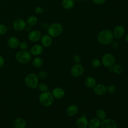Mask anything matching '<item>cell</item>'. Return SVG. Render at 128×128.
I'll use <instances>...</instances> for the list:
<instances>
[{
  "instance_id": "cell-5",
  "label": "cell",
  "mask_w": 128,
  "mask_h": 128,
  "mask_svg": "<svg viewBox=\"0 0 128 128\" xmlns=\"http://www.w3.org/2000/svg\"><path fill=\"white\" fill-rule=\"evenodd\" d=\"M16 60L22 64H26L32 60V54L27 50H20L18 52L15 56Z\"/></svg>"
},
{
  "instance_id": "cell-21",
  "label": "cell",
  "mask_w": 128,
  "mask_h": 128,
  "mask_svg": "<svg viewBox=\"0 0 128 128\" xmlns=\"http://www.w3.org/2000/svg\"><path fill=\"white\" fill-rule=\"evenodd\" d=\"M86 86L89 88H92L96 85V80L92 76L87 77L84 80Z\"/></svg>"
},
{
  "instance_id": "cell-30",
  "label": "cell",
  "mask_w": 128,
  "mask_h": 128,
  "mask_svg": "<svg viewBox=\"0 0 128 128\" xmlns=\"http://www.w3.org/2000/svg\"><path fill=\"white\" fill-rule=\"evenodd\" d=\"M100 64H101V62L98 58H94L92 61V65L94 68H99Z\"/></svg>"
},
{
  "instance_id": "cell-28",
  "label": "cell",
  "mask_w": 128,
  "mask_h": 128,
  "mask_svg": "<svg viewBox=\"0 0 128 128\" xmlns=\"http://www.w3.org/2000/svg\"><path fill=\"white\" fill-rule=\"evenodd\" d=\"M28 47V43L26 41H22L20 42L18 48L22 50H26Z\"/></svg>"
},
{
  "instance_id": "cell-39",
  "label": "cell",
  "mask_w": 128,
  "mask_h": 128,
  "mask_svg": "<svg viewBox=\"0 0 128 128\" xmlns=\"http://www.w3.org/2000/svg\"><path fill=\"white\" fill-rule=\"evenodd\" d=\"M74 0V2H77V1H78V0Z\"/></svg>"
},
{
  "instance_id": "cell-3",
  "label": "cell",
  "mask_w": 128,
  "mask_h": 128,
  "mask_svg": "<svg viewBox=\"0 0 128 128\" xmlns=\"http://www.w3.org/2000/svg\"><path fill=\"white\" fill-rule=\"evenodd\" d=\"M54 100V98L52 93L50 92L46 91L42 92L38 97V101L40 103L44 106H50Z\"/></svg>"
},
{
  "instance_id": "cell-33",
  "label": "cell",
  "mask_w": 128,
  "mask_h": 128,
  "mask_svg": "<svg viewBox=\"0 0 128 128\" xmlns=\"http://www.w3.org/2000/svg\"><path fill=\"white\" fill-rule=\"evenodd\" d=\"M72 60L76 64H80L81 60V58L78 55H74L72 58Z\"/></svg>"
},
{
  "instance_id": "cell-12",
  "label": "cell",
  "mask_w": 128,
  "mask_h": 128,
  "mask_svg": "<svg viewBox=\"0 0 128 128\" xmlns=\"http://www.w3.org/2000/svg\"><path fill=\"white\" fill-rule=\"evenodd\" d=\"M20 42V41L18 38L16 36H10L8 39L6 44L10 48L15 49L18 47Z\"/></svg>"
},
{
  "instance_id": "cell-7",
  "label": "cell",
  "mask_w": 128,
  "mask_h": 128,
  "mask_svg": "<svg viewBox=\"0 0 128 128\" xmlns=\"http://www.w3.org/2000/svg\"><path fill=\"white\" fill-rule=\"evenodd\" d=\"M26 21L22 18H18L15 20L12 23V28L17 32H21L24 30L26 27Z\"/></svg>"
},
{
  "instance_id": "cell-31",
  "label": "cell",
  "mask_w": 128,
  "mask_h": 128,
  "mask_svg": "<svg viewBox=\"0 0 128 128\" xmlns=\"http://www.w3.org/2000/svg\"><path fill=\"white\" fill-rule=\"evenodd\" d=\"M38 78L42 80H44L47 78L48 76V73L44 70H41L38 73Z\"/></svg>"
},
{
  "instance_id": "cell-1",
  "label": "cell",
  "mask_w": 128,
  "mask_h": 128,
  "mask_svg": "<svg viewBox=\"0 0 128 128\" xmlns=\"http://www.w3.org/2000/svg\"><path fill=\"white\" fill-rule=\"evenodd\" d=\"M114 35L112 32L109 29H104L100 31L97 36L98 42L104 46L108 45L114 40Z\"/></svg>"
},
{
  "instance_id": "cell-34",
  "label": "cell",
  "mask_w": 128,
  "mask_h": 128,
  "mask_svg": "<svg viewBox=\"0 0 128 128\" xmlns=\"http://www.w3.org/2000/svg\"><path fill=\"white\" fill-rule=\"evenodd\" d=\"M92 2L98 5H100L102 4H104L106 0H92Z\"/></svg>"
},
{
  "instance_id": "cell-4",
  "label": "cell",
  "mask_w": 128,
  "mask_h": 128,
  "mask_svg": "<svg viewBox=\"0 0 128 128\" xmlns=\"http://www.w3.org/2000/svg\"><path fill=\"white\" fill-rule=\"evenodd\" d=\"M62 26L58 22L52 23L47 28L48 34L52 38L58 37L62 34Z\"/></svg>"
},
{
  "instance_id": "cell-42",
  "label": "cell",
  "mask_w": 128,
  "mask_h": 128,
  "mask_svg": "<svg viewBox=\"0 0 128 128\" xmlns=\"http://www.w3.org/2000/svg\"></svg>"
},
{
  "instance_id": "cell-6",
  "label": "cell",
  "mask_w": 128,
  "mask_h": 128,
  "mask_svg": "<svg viewBox=\"0 0 128 128\" xmlns=\"http://www.w3.org/2000/svg\"><path fill=\"white\" fill-rule=\"evenodd\" d=\"M114 56L110 53H106L103 55L102 58V64L106 68H110L115 64Z\"/></svg>"
},
{
  "instance_id": "cell-35",
  "label": "cell",
  "mask_w": 128,
  "mask_h": 128,
  "mask_svg": "<svg viewBox=\"0 0 128 128\" xmlns=\"http://www.w3.org/2000/svg\"><path fill=\"white\" fill-rule=\"evenodd\" d=\"M110 44H111V46H112V48H114V49H117V48H118V46H119V44H118V42H116V41H114V40H113V41L110 43Z\"/></svg>"
},
{
  "instance_id": "cell-8",
  "label": "cell",
  "mask_w": 128,
  "mask_h": 128,
  "mask_svg": "<svg viewBox=\"0 0 128 128\" xmlns=\"http://www.w3.org/2000/svg\"><path fill=\"white\" fill-rule=\"evenodd\" d=\"M84 72L83 66L80 64H76L70 70V74L74 77H80L82 76Z\"/></svg>"
},
{
  "instance_id": "cell-27",
  "label": "cell",
  "mask_w": 128,
  "mask_h": 128,
  "mask_svg": "<svg viewBox=\"0 0 128 128\" xmlns=\"http://www.w3.org/2000/svg\"><path fill=\"white\" fill-rule=\"evenodd\" d=\"M37 88H38V90L41 92H42L48 91V84L44 82H41L40 84H38Z\"/></svg>"
},
{
  "instance_id": "cell-16",
  "label": "cell",
  "mask_w": 128,
  "mask_h": 128,
  "mask_svg": "<svg viewBox=\"0 0 128 128\" xmlns=\"http://www.w3.org/2000/svg\"><path fill=\"white\" fill-rule=\"evenodd\" d=\"M40 42L42 45L46 48L50 46L52 42V38L48 34H44L40 38Z\"/></svg>"
},
{
  "instance_id": "cell-38",
  "label": "cell",
  "mask_w": 128,
  "mask_h": 128,
  "mask_svg": "<svg viewBox=\"0 0 128 128\" xmlns=\"http://www.w3.org/2000/svg\"><path fill=\"white\" fill-rule=\"evenodd\" d=\"M125 40H126V42L128 43V34L126 35V36L125 37Z\"/></svg>"
},
{
  "instance_id": "cell-9",
  "label": "cell",
  "mask_w": 128,
  "mask_h": 128,
  "mask_svg": "<svg viewBox=\"0 0 128 128\" xmlns=\"http://www.w3.org/2000/svg\"><path fill=\"white\" fill-rule=\"evenodd\" d=\"M117 123L113 119L106 118L101 122V128H117Z\"/></svg>"
},
{
  "instance_id": "cell-11",
  "label": "cell",
  "mask_w": 128,
  "mask_h": 128,
  "mask_svg": "<svg viewBox=\"0 0 128 128\" xmlns=\"http://www.w3.org/2000/svg\"><path fill=\"white\" fill-rule=\"evenodd\" d=\"M112 34L114 38L117 39L121 38L125 34L124 28L122 25H118L114 28Z\"/></svg>"
},
{
  "instance_id": "cell-40",
  "label": "cell",
  "mask_w": 128,
  "mask_h": 128,
  "mask_svg": "<svg viewBox=\"0 0 128 128\" xmlns=\"http://www.w3.org/2000/svg\"><path fill=\"white\" fill-rule=\"evenodd\" d=\"M83 0V1H86V0Z\"/></svg>"
},
{
  "instance_id": "cell-36",
  "label": "cell",
  "mask_w": 128,
  "mask_h": 128,
  "mask_svg": "<svg viewBox=\"0 0 128 128\" xmlns=\"http://www.w3.org/2000/svg\"><path fill=\"white\" fill-rule=\"evenodd\" d=\"M43 8L40 6H38L36 7L34 10V12L36 14H42L43 12Z\"/></svg>"
},
{
  "instance_id": "cell-25",
  "label": "cell",
  "mask_w": 128,
  "mask_h": 128,
  "mask_svg": "<svg viewBox=\"0 0 128 128\" xmlns=\"http://www.w3.org/2000/svg\"><path fill=\"white\" fill-rule=\"evenodd\" d=\"M96 115L98 118L100 120H102L106 118V112L102 108H100L96 110Z\"/></svg>"
},
{
  "instance_id": "cell-24",
  "label": "cell",
  "mask_w": 128,
  "mask_h": 128,
  "mask_svg": "<svg viewBox=\"0 0 128 128\" xmlns=\"http://www.w3.org/2000/svg\"><path fill=\"white\" fill-rule=\"evenodd\" d=\"M43 64H44V60L41 57L37 56L35 57L32 60L33 66L36 68H40L43 65Z\"/></svg>"
},
{
  "instance_id": "cell-29",
  "label": "cell",
  "mask_w": 128,
  "mask_h": 128,
  "mask_svg": "<svg viewBox=\"0 0 128 128\" xmlns=\"http://www.w3.org/2000/svg\"><path fill=\"white\" fill-rule=\"evenodd\" d=\"M8 28L4 24H0V35H4L8 32Z\"/></svg>"
},
{
  "instance_id": "cell-10",
  "label": "cell",
  "mask_w": 128,
  "mask_h": 128,
  "mask_svg": "<svg viewBox=\"0 0 128 128\" xmlns=\"http://www.w3.org/2000/svg\"><path fill=\"white\" fill-rule=\"evenodd\" d=\"M41 37V32L38 30H36L30 31L28 34V38L29 40L33 42H38L40 40Z\"/></svg>"
},
{
  "instance_id": "cell-32",
  "label": "cell",
  "mask_w": 128,
  "mask_h": 128,
  "mask_svg": "<svg viewBox=\"0 0 128 128\" xmlns=\"http://www.w3.org/2000/svg\"><path fill=\"white\" fill-rule=\"evenodd\" d=\"M116 91V87L113 84H110L106 87V92L109 94H114Z\"/></svg>"
},
{
  "instance_id": "cell-2",
  "label": "cell",
  "mask_w": 128,
  "mask_h": 128,
  "mask_svg": "<svg viewBox=\"0 0 128 128\" xmlns=\"http://www.w3.org/2000/svg\"><path fill=\"white\" fill-rule=\"evenodd\" d=\"M24 81L27 87L31 89H35L37 88L39 84V78L35 73L30 72L26 76Z\"/></svg>"
},
{
  "instance_id": "cell-41",
  "label": "cell",
  "mask_w": 128,
  "mask_h": 128,
  "mask_svg": "<svg viewBox=\"0 0 128 128\" xmlns=\"http://www.w3.org/2000/svg\"></svg>"
},
{
  "instance_id": "cell-19",
  "label": "cell",
  "mask_w": 128,
  "mask_h": 128,
  "mask_svg": "<svg viewBox=\"0 0 128 128\" xmlns=\"http://www.w3.org/2000/svg\"><path fill=\"white\" fill-rule=\"evenodd\" d=\"M77 128H87L88 126V121L85 116H82L78 118L76 122Z\"/></svg>"
},
{
  "instance_id": "cell-26",
  "label": "cell",
  "mask_w": 128,
  "mask_h": 128,
  "mask_svg": "<svg viewBox=\"0 0 128 128\" xmlns=\"http://www.w3.org/2000/svg\"><path fill=\"white\" fill-rule=\"evenodd\" d=\"M112 70L113 72L117 74H121L124 71L123 67L120 64H114L112 67Z\"/></svg>"
},
{
  "instance_id": "cell-37",
  "label": "cell",
  "mask_w": 128,
  "mask_h": 128,
  "mask_svg": "<svg viewBox=\"0 0 128 128\" xmlns=\"http://www.w3.org/2000/svg\"><path fill=\"white\" fill-rule=\"evenodd\" d=\"M4 64H5V60L4 57L0 55V68H2L4 66Z\"/></svg>"
},
{
  "instance_id": "cell-14",
  "label": "cell",
  "mask_w": 128,
  "mask_h": 128,
  "mask_svg": "<svg viewBox=\"0 0 128 128\" xmlns=\"http://www.w3.org/2000/svg\"><path fill=\"white\" fill-rule=\"evenodd\" d=\"M43 51V46L40 44H36L34 45L30 49V52L31 54L34 56H38L41 54Z\"/></svg>"
},
{
  "instance_id": "cell-15",
  "label": "cell",
  "mask_w": 128,
  "mask_h": 128,
  "mask_svg": "<svg viewBox=\"0 0 128 128\" xmlns=\"http://www.w3.org/2000/svg\"><path fill=\"white\" fill-rule=\"evenodd\" d=\"M52 93L54 98L56 99H61L63 98L65 95L64 90L60 87L54 88L52 90Z\"/></svg>"
},
{
  "instance_id": "cell-22",
  "label": "cell",
  "mask_w": 128,
  "mask_h": 128,
  "mask_svg": "<svg viewBox=\"0 0 128 128\" xmlns=\"http://www.w3.org/2000/svg\"><path fill=\"white\" fill-rule=\"evenodd\" d=\"M62 5L64 9L70 10L74 8V2L73 0H62Z\"/></svg>"
},
{
  "instance_id": "cell-20",
  "label": "cell",
  "mask_w": 128,
  "mask_h": 128,
  "mask_svg": "<svg viewBox=\"0 0 128 128\" xmlns=\"http://www.w3.org/2000/svg\"><path fill=\"white\" fill-rule=\"evenodd\" d=\"M101 122L97 118H92L88 122V126L89 128H98L100 126Z\"/></svg>"
},
{
  "instance_id": "cell-18",
  "label": "cell",
  "mask_w": 128,
  "mask_h": 128,
  "mask_svg": "<svg viewBox=\"0 0 128 128\" xmlns=\"http://www.w3.org/2000/svg\"><path fill=\"white\" fill-rule=\"evenodd\" d=\"M78 112V106L76 104L70 105L66 110V114L69 116H73L77 114Z\"/></svg>"
},
{
  "instance_id": "cell-17",
  "label": "cell",
  "mask_w": 128,
  "mask_h": 128,
  "mask_svg": "<svg viewBox=\"0 0 128 128\" xmlns=\"http://www.w3.org/2000/svg\"><path fill=\"white\" fill-rule=\"evenodd\" d=\"M14 128H25L26 126V122L25 120L22 118H16L12 122Z\"/></svg>"
},
{
  "instance_id": "cell-23",
  "label": "cell",
  "mask_w": 128,
  "mask_h": 128,
  "mask_svg": "<svg viewBox=\"0 0 128 128\" xmlns=\"http://www.w3.org/2000/svg\"><path fill=\"white\" fill-rule=\"evenodd\" d=\"M38 22V19L37 17L34 16H30L26 19V24L28 25V26H33L37 24Z\"/></svg>"
},
{
  "instance_id": "cell-13",
  "label": "cell",
  "mask_w": 128,
  "mask_h": 128,
  "mask_svg": "<svg viewBox=\"0 0 128 128\" xmlns=\"http://www.w3.org/2000/svg\"><path fill=\"white\" fill-rule=\"evenodd\" d=\"M94 92L98 96H102L106 92V87L102 84H96L94 87Z\"/></svg>"
}]
</instances>
